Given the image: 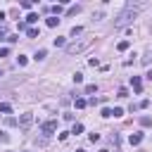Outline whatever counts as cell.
Wrapping results in <instances>:
<instances>
[{"label":"cell","instance_id":"28","mask_svg":"<svg viewBox=\"0 0 152 152\" xmlns=\"http://www.w3.org/2000/svg\"><path fill=\"white\" fill-rule=\"evenodd\" d=\"M5 33H7V28H5V26H2V24H0V38H2V36H5Z\"/></svg>","mask_w":152,"mask_h":152},{"label":"cell","instance_id":"12","mask_svg":"<svg viewBox=\"0 0 152 152\" xmlns=\"http://www.w3.org/2000/svg\"><path fill=\"white\" fill-rule=\"evenodd\" d=\"M62 45H66V38L64 36H57L55 38V48H62Z\"/></svg>","mask_w":152,"mask_h":152},{"label":"cell","instance_id":"11","mask_svg":"<svg viewBox=\"0 0 152 152\" xmlns=\"http://www.w3.org/2000/svg\"><path fill=\"white\" fill-rule=\"evenodd\" d=\"M0 112H2V114H10V112H12V104H10V102H0Z\"/></svg>","mask_w":152,"mask_h":152},{"label":"cell","instance_id":"4","mask_svg":"<svg viewBox=\"0 0 152 152\" xmlns=\"http://www.w3.org/2000/svg\"><path fill=\"white\" fill-rule=\"evenodd\" d=\"M55 128H57V124H55V121H45V124L40 126V131H43L45 135H52V133H55Z\"/></svg>","mask_w":152,"mask_h":152},{"label":"cell","instance_id":"7","mask_svg":"<svg viewBox=\"0 0 152 152\" xmlns=\"http://www.w3.org/2000/svg\"><path fill=\"white\" fill-rule=\"evenodd\" d=\"M38 33H40L38 28H33V26H26V36H28V38H38Z\"/></svg>","mask_w":152,"mask_h":152},{"label":"cell","instance_id":"10","mask_svg":"<svg viewBox=\"0 0 152 152\" xmlns=\"http://www.w3.org/2000/svg\"><path fill=\"white\" fill-rule=\"evenodd\" d=\"M74 104H76V109H83V107L88 104V100H83V97H76V100H74Z\"/></svg>","mask_w":152,"mask_h":152},{"label":"cell","instance_id":"26","mask_svg":"<svg viewBox=\"0 0 152 152\" xmlns=\"http://www.w3.org/2000/svg\"><path fill=\"white\" fill-rule=\"evenodd\" d=\"M7 140H10V135H7L5 131H0V142H7Z\"/></svg>","mask_w":152,"mask_h":152},{"label":"cell","instance_id":"19","mask_svg":"<svg viewBox=\"0 0 152 152\" xmlns=\"http://www.w3.org/2000/svg\"><path fill=\"white\" fill-rule=\"evenodd\" d=\"M19 5H21V7H24V10H31V7H33V5H31V0H21V2H19Z\"/></svg>","mask_w":152,"mask_h":152},{"label":"cell","instance_id":"18","mask_svg":"<svg viewBox=\"0 0 152 152\" xmlns=\"http://www.w3.org/2000/svg\"><path fill=\"white\" fill-rule=\"evenodd\" d=\"M100 114H102L104 119H109V116H112V109H109V107H102V112H100Z\"/></svg>","mask_w":152,"mask_h":152},{"label":"cell","instance_id":"27","mask_svg":"<svg viewBox=\"0 0 152 152\" xmlns=\"http://www.w3.org/2000/svg\"><path fill=\"white\" fill-rule=\"evenodd\" d=\"M17 62H19V66H24V64H26V57H24V55H19V57H17Z\"/></svg>","mask_w":152,"mask_h":152},{"label":"cell","instance_id":"31","mask_svg":"<svg viewBox=\"0 0 152 152\" xmlns=\"http://www.w3.org/2000/svg\"><path fill=\"white\" fill-rule=\"evenodd\" d=\"M76 152H86V150H83V147H81V150H76Z\"/></svg>","mask_w":152,"mask_h":152},{"label":"cell","instance_id":"13","mask_svg":"<svg viewBox=\"0 0 152 152\" xmlns=\"http://www.w3.org/2000/svg\"><path fill=\"white\" fill-rule=\"evenodd\" d=\"M81 12V5H71L69 10H66V14H78Z\"/></svg>","mask_w":152,"mask_h":152},{"label":"cell","instance_id":"14","mask_svg":"<svg viewBox=\"0 0 152 152\" xmlns=\"http://www.w3.org/2000/svg\"><path fill=\"white\" fill-rule=\"evenodd\" d=\"M45 24H48V26H50V28H55V26H57V24H59V19H57V17H50V19H48V21H45Z\"/></svg>","mask_w":152,"mask_h":152},{"label":"cell","instance_id":"30","mask_svg":"<svg viewBox=\"0 0 152 152\" xmlns=\"http://www.w3.org/2000/svg\"><path fill=\"white\" fill-rule=\"evenodd\" d=\"M2 19H5V12H2V10H0V21H2Z\"/></svg>","mask_w":152,"mask_h":152},{"label":"cell","instance_id":"32","mask_svg":"<svg viewBox=\"0 0 152 152\" xmlns=\"http://www.w3.org/2000/svg\"><path fill=\"white\" fill-rule=\"evenodd\" d=\"M100 152H109V150H100Z\"/></svg>","mask_w":152,"mask_h":152},{"label":"cell","instance_id":"25","mask_svg":"<svg viewBox=\"0 0 152 152\" xmlns=\"http://www.w3.org/2000/svg\"><path fill=\"white\" fill-rule=\"evenodd\" d=\"M95 90H97V86H93V83H90V86H86V93H88V95H90V93H95Z\"/></svg>","mask_w":152,"mask_h":152},{"label":"cell","instance_id":"23","mask_svg":"<svg viewBox=\"0 0 152 152\" xmlns=\"http://www.w3.org/2000/svg\"><path fill=\"white\" fill-rule=\"evenodd\" d=\"M140 124H142V126H150L152 119H150V116H140Z\"/></svg>","mask_w":152,"mask_h":152},{"label":"cell","instance_id":"17","mask_svg":"<svg viewBox=\"0 0 152 152\" xmlns=\"http://www.w3.org/2000/svg\"><path fill=\"white\" fill-rule=\"evenodd\" d=\"M112 116H124V109H121V107H114V109H112Z\"/></svg>","mask_w":152,"mask_h":152},{"label":"cell","instance_id":"3","mask_svg":"<svg viewBox=\"0 0 152 152\" xmlns=\"http://www.w3.org/2000/svg\"><path fill=\"white\" fill-rule=\"evenodd\" d=\"M17 124H19V128H21V131H28V128H31V124H33V114H21Z\"/></svg>","mask_w":152,"mask_h":152},{"label":"cell","instance_id":"15","mask_svg":"<svg viewBox=\"0 0 152 152\" xmlns=\"http://www.w3.org/2000/svg\"><path fill=\"white\" fill-rule=\"evenodd\" d=\"M71 133H76V135H78V133H83V124H74V128H71Z\"/></svg>","mask_w":152,"mask_h":152},{"label":"cell","instance_id":"24","mask_svg":"<svg viewBox=\"0 0 152 152\" xmlns=\"http://www.w3.org/2000/svg\"><path fill=\"white\" fill-rule=\"evenodd\" d=\"M45 55H48L45 50H38V52H36V59H45Z\"/></svg>","mask_w":152,"mask_h":152},{"label":"cell","instance_id":"21","mask_svg":"<svg viewBox=\"0 0 152 152\" xmlns=\"http://www.w3.org/2000/svg\"><path fill=\"white\" fill-rule=\"evenodd\" d=\"M74 83H83V74L76 71V74H74Z\"/></svg>","mask_w":152,"mask_h":152},{"label":"cell","instance_id":"2","mask_svg":"<svg viewBox=\"0 0 152 152\" xmlns=\"http://www.w3.org/2000/svg\"><path fill=\"white\" fill-rule=\"evenodd\" d=\"M93 40H95V38H83V40H74V43H69V45H66V55H78V52H83Z\"/></svg>","mask_w":152,"mask_h":152},{"label":"cell","instance_id":"22","mask_svg":"<svg viewBox=\"0 0 152 152\" xmlns=\"http://www.w3.org/2000/svg\"><path fill=\"white\" fill-rule=\"evenodd\" d=\"M150 107V100H142V102H138V109H147Z\"/></svg>","mask_w":152,"mask_h":152},{"label":"cell","instance_id":"9","mask_svg":"<svg viewBox=\"0 0 152 152\" xmlns=\"http://www.w3.org/2000/svg\"><path fill=\"white\" fill-rule=\"evenodd\" d=\"M36 21H38V14L36 12H28L26 14V24H36Z\"/></svg>","mask_w":152,"mask_h":152},{"label":"cell","instance_id":"20","mask_svg":"<svg viewBox=\"0 0 152 152\" xmlns=\"http://www.w3.org/2000/svg\"><path fill=\"white\" fill-rule=\"evenodd\" d=\"M52 12H55V17H59L62 14V5H52Z\"/></svg>","mask_w":152,"mask_h":152},{"label":"cell","instance_id":"5","mask_svg":"<svg viewBox=\"0 0 152 152\" xmlns=\"http://www.w3.org/2000/svg\"><path fill=\"white\" fill-rule=\"evenodd\" d=\"M142 138H145L142 133H131V138H128V142H131V145H140V142H142Z\"/></svg>","mask_w":152,"mask_h":152},{"label":"cell","instance_id":"6","mask_svg":"<svg viewBox=\"0 0 152 152\" xmlns=\"http://www.w3.org/2000/svg\"><path fill=\"white\" fill-rule=\"evenodd\" d=\"M131 83H133V90H135V93H140V90H142V81H140V76H133V78H131Z\"/></svg>","mask_w":152,"mask_h":152},{"label":"cell","instance_id":"16","mask_svg":"<svg viewBox=\"0 0 152 152\" xmlns=\"http://www.w3.org/2000/svg\"><path fill=\"white\" fill-rule=\"evenodd\" d=\"M81 33H83V28H81V26H74V28H71V36H74V38H76V36H81Z\"/></svg>","mask_w":152,"mask_h":152},{"label":"cell","instance_id":"29","mask_svg":"<svg viewBox=\"0 0 152 152\" xmlns=\"http://www.w3.org/2000/svg\"><path fill=\"white\" fill-rule=\"evenodd\" d=\"M145 78H147V81H152V71H147V74H145Z\"/></svg>","mask_w":152,"mask_h":152},{"label":"cell","instance_id":"1","mask_svg":"<svg viewBox=\"0 0 152 152\" xmlns=\"http://www.w3.org/2000/svg\"><path fill=\"white\" fill-rule=\"evenodd\" d=\"M135 14H138V10H133V7L128 5V7H126V10L114 19V26H126V24H131V21L135 19Z\"/></svg>","mask_w":152,"mask_h":152},{"label":"cell","instance_id":"8","mask_svg":"<svg viewBox=\"0 0 152 152\" xmlns=\"http://www.w3.org/2000/svg\"><path fill=\"white\" fill-rule=\"evenodd\" d=\"M128 48H131V40H119V45H116L119 52H124V50H128Z\"/></svg>","mask_w":152,"mask_h":152}]
</instances>
